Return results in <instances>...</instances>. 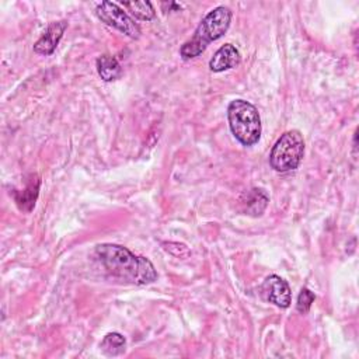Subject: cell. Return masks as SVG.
Masks as SVG:
<instances>
[{
  "instance_id": "7",
  "label": "cell",
  "mask_w": 359,
  "mask_h": 359,
  "mask_svg": "<svg viewBox=\"0 0 359 359\" xmlns=\"http://www.w3.org/2000/svg\"><path fill=\"white\" fill-rule=\"evenodd\" d=\"M66 28H67V21H65V20L50 22L48 25V28L45 29V32L42 34V36L34 43V52H36L38 55H45V56L52 55L53 50L56 49L59 41L62 39Z\"/></svg>"
},
{
  "instance_id": "5",
  "label": "cell",
  "mask_w": 359,
  "mask_h": 359,
  "mask_svg": "<svg viewBox=\"0 0 359 359\" xmlns=\"http://www.w3.org/2000/svg\"><path fill=\"white\" fill-rule=\"evenodd\" d=\"M95 14L102 22L116 28L129 38L137 39L140 36L139 25L116 3L101 1L95 8Z\"/></svg>"
},
{
  "instance_id": "6",
  "label": "cell",
  "mask_w": 359,
  "mask_h": 359,
  "mask_svg": "<svg viewBox=\"0 0 359 359\" xmlns=\"http://www.w3.org/2000/svg\"><path fill=\"white\" fill-rule=\"evenodd\" d=\"M261 293L266 302L280 309H286L290 306V302H292L290 286L283 278L278 275H271L264 280L261 286Z\"/></svg>"
},
{
  "instance_id": "11",
  "label": "cell",
  "mask_w": 359,
  "mask_h": 359,
  "mask_svg": "<svg viewBox=\"0 0 359 359\" xmlns=\"http://www.w3.org/2000/svg\"><path fill=\"white\" fill-rule=\"evenodd\" d=\"M97 72L104 81H114L119 79L122 69L119 62L111 55H101L97 59Z\"/></svg>"
},
{
  "instance_id": "9",
  "label": "cell",
  "mask_w": 359,
  "mask_h": 359,
  "mask_svg": "<svg viewBox=\"0 0 359 359\" xmlns=\"http://www.w3.org/2000/svg\"><path fill=\"white\" fill-rule=\"evenodd\" d=\"M268 201H269V198L264 192V189L252 188L243 195L240 202L243 205V212H245V215L261 216L268 205Z\"/></svg>"
},
{
  "instance_id": "8",
  "label": "cell",
  "mask_w": 359,
  "mask_h": 359,
  "mask_svg": "<svg viewBox=\"0 0 359 359\" xmlns=\"http://www.w3.org/2000/svg\"><path fill=\"white\" fill-rule=\"evenodd\" d=\"M240 62H241V56L238 49L231 43H224L212 56L209 62V67L212 72L219 73V72H224L236 67Z\"/></svg>"
},
{
  "instance_id": "2",
  "label": "cell",
  "mask_w": 359,
  "mask_h": 359,
  "mask_svg": "<svg viewBox=\"0 0 359 359\" xmlns=\"http://www.w3.org/2000/svg\"><path fill=\"white\" fill-rule=\"evenodd\" d=\"M230 21L231 10L229 7L219 6L209 11L196 27L194 36L181 46L180 53L182 59L191 60L199 56L210 42L219 39L226 34L230 27Z\"/></svg>"
},
{
  "instance_id": "1",
  "label": "cell",
  "mask_w": 359,
  "mask_h": 359,
  "mask_svg": "<svg viewBox=\"0 0 359 359\" xmlns=\"http://www.w3.org/2000/svg\"><path fill=\"white\" fill-rule=\"evenodd\" d=\"M95 254L104 268L115 278L133 285H149L157 279L153 264L118 244H98Z\"/></svg>"
},
{
  "instance_id": "4",
  "label": "cell",
  "mask_w": 359,
  "mask_h": 359,
  "mask_svg": "<svg viewBox=\"0 0 359 359\" xmlns=\"http://www.w3.org/2000/svg\"><path fill=\"white\" fill-rule=\"evenodd\" d=\"M304 156V139L299 130H287L276 140L269 154V164L278 172L299 167Z\"/></svg>"
},
{
  "instance_id": "14",
  "label": "cell",
  "mask_w": 359,
  "mask_h": 359,
  "mask_svg": "<svg viewBox=\"0 0 359 359\" xmlns=\"http://www.w3.org/2000/svg\"><path fill=\"white\" fill-rule=\"evenodd\" d=\"M314 300H316L314 293H313L311 290H309L307 287H303V289L300 290L299 296H297V303H296L297 311L302 313V314L309 313V310H310L311 304L314 303Z\"/></svg>"
},
{
  "instance_id": "13",
  "label": "cell",
  "mask_w": 359,
  "mask_h": 359,
  "mask_svg": "<svg viewBox=\"0 0 359 359\" xmlns=\"http://www.w3.org/2000/svg\"><path fill=\"white\" fill-rule=\"evenodd\" d=\"M122 6L137 20L150 21L154 18V8L150 1H122Z\"/></svg>"
},
{
  "instance_id": "3",
  "label": "cell",
  "mask_w": 359,
  "mask_h": 359,
  "mask_svg": "<svg viewBox=\"0 0 359 359\" xmlns=\"http://www.w3.org/2000/svg\"><path fill=\"white\" fill-rule=\"evenodd\" d=\"M229 126L234 137L244 146L255 144L262 132L258 109L245 100H233L227 107Z\"/></svg>"
},
{
  "instance_id": "10",
  "label": "cell",
  "mask_w": 359,
  "mask_h": 359,
  "mask_svg": "<svg viewBox=\"0 0 359 359\" xmlns=\"http://www.w3.org/2000/svg\"><path fill=\"white\" fill-rule=\"evenodd\" d=\"M39 185H41L39 177L31 175L29 181L27 182V185L22 191H18V189L14 191V199L21 210L29 212L35 206V201H36L38 192H39Z\"/></svg>"
},
{
  "instance_id": "12",
  "label": "cell",
  "mask_w": 359,
  "mask_h": 359,
  "mask_svg": "<svg viewBox=\"0 0 359 359\" xmlns=\"http://www.w3.org/2000/svg\"><path fill=\"white\" fill-rule=\"evenodd\" d=\"M100 346H101V351L107 356H118V355L125 352L126 339L119 332H109V334H107L104 337V339L101 341Z\"/></svg>"
}]
</instances>
